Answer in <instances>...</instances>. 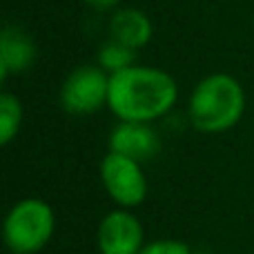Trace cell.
Here are the masks:
<instances>
[{
    "mask_svg": "<svg viewBox=\"0 0 254 254\" xmlns=\"http://www.w3.org/2000/svg\"><path fill=\"white\" fill-rule=\"evenodd\" d=\"M179 98L174 76L156 67L131 65L110 76L107 107L125 123H152L163 119Z\"/></svg>",
    "mask_w": 254,
    "mask_h": 254,
    "instance_id": "cell-1",
    "label": "cell"
},
{
    "mask_svg": "<svg viewBox=\"0 0 254 254\" xmlns=\"http://www.w3.org/2000/svg\"><path fill=\"white\" fill-rule=\"evenodd\" d=\"M246 112V92L234 76L225 71L205 76L190 94L188 119L203 134L232 129Z\"/></svg>",
    "mask_w": 254,
    "mask_h": 254,
    "instance_id": "cell-2",
    "label": "cell"
},
{
    "mask_svg": "<svg viewBox=\"0 0 254 254\" xmlns=\"http://www.w3.org/2000/svg\"><path fill=\"white\" fill-rule=\"evenodd\" d=\"M56 216L49 203L40 198H22L4 219V243L13 254H34L54 237Z\"/></svg>",
    "mask_w": 254,
    "mask_h": 254,
    "instance_id": "cell-3",
    "label": "cell"
},
{
    "mask_svg": "<svg viewBox=\"0 0 254 254\" xmlns=\"http://www.w3.org/2000/svg\"><path fill=\"white\" fill-rule=\"evenodd\" d=\"M110 98V74L98 65H80L61 87V105L67 114H96Z\"/></svg>",
    "mask_w": 254,
    "mask_h": 254,
    "instance_id": "cell-4",
    "label": "cell"
},
{
    "mask_svg": "<svg viewBox=\"0 0 254 254\" xmlns=\"http://www.w3.org/2000/svg\"><path fill=\"white\" fill-rule=\"evenodd\" d=\"M101 181L110 198L123 210L140 205L147 196V179L138 161L110 152L101 161Z\"/></svg>",
    "mask_w": 254,
    "mask_h": 254,
    "instance_id": "cell-5",
    "label": "cell"
},
{
    "mask_svg": "<svg viewBox=\"0 0 254 254\" xmlns=\"http://www.w3.org/2000/svg\"><path fill=\"white\" fill-rule=\"evenodd\" d=\"M96 241L101 254H140L145 248V230L129 210L119 207L103 216Z\"/></svg>",
    "mask_w": 254,
    "mask_h": 254,
    "instance_id": "cell-6",
    "label": "cell"
},
{
    "mask_svg": "<svg viewBox=\"0 0 254 254\" xmlns=\"http://www.w3.org/2000/svg\"><path fill=\"white\" fill-rule=\"evenodd\" d=\"M110 152L123 154L138 163L152 161L161 152V138L149 123H125L121 121L110 134Z\"/></svg>",
    "mask_w": 254,
    "mask_h": 254,
    "instance_id": "cell-7",
    "label": "cell"
},
{
    "mask_svg": "<svg viewBox=\"0 0 254 254\" xmlns=\"http://www.w3.org/2000/svg\"><path fill=\"white\" fill-rule=\"evenodd\" d=\"M36 43L27 31L16 25H4L0 34V80H7L9 74H22L36 63Z\"/></svg>",
    "mask_w": 254,
    "mask_h": 254,
    "instance_id": "cell-8",
    "label": "cell"
},
{
    "mask_svg": "<svg viewBox=\"0 0 254 254\" xmlns=\"http://www.w3.org/2000/svg\"><path fill=\"white\" fill-rule=\"evenodd\" d=\"M110 34L112 40L123 43L125 47L138 52L152 40L154 27L152 20L147 18V13H143L140 9L134 7H125L114 11V16L110 18Z\"/></svg>",
    "mask_w": 254,
    "mask_h": 254,
    "instance_id": "cell-9",
    "label": "cell"
},
{
    "mask_svg": "<svg viewBox=\"0 0 254 254\" xmlns=\"http://www.w3.org/2000/svg\"><path fill=\"white\" fill-rule=\"evenodd\" d=\"M22 123V105L18 101V96L9 92L0 94V143L9 145L16 134L20 131Z\"/></svg>",
    "mask_w": 254,
    "mask_h": 254,
    "instance_id": "cell-10",
    "label": "cell"
},
{
    "mask_svg": "<svg viewBox=\"0 0 254 254\" xmlns=\"http://www.w3.org/2000/svg\"><path fill=\"white\" fill-rule=\"evenodd\" d=\"M136 52L129 47H125L123 43H116V40H110L101 47L98 52V67L105 69L107 74H116V71H123L127 67L134 65Z\"/></svg>",
    "mask_w": 254,
    "mask_h": 254,
    "instance_id": "cell-11",
    "label": "cell"
},
{
    "mask_svg": "<svg viewBox=\"0 0 254 254\" xmlns=\"http://www.w3.org/2000/svg\"><path fill=\"white\" fill-rule=\"evenodd\" d=\"M140 254H192V250L185 243L174 241V239H161V241L145 243Z\"/></svg>",
    "mask_w": 254,
    "mask_h": 254,
    "instance_id": "cell-12",
    "label": "cell"
},
{
    "mask_svg": "<svg viewBox=\"0 0 254 254\" xmlns=\"http://www.w3.org/2000/svg\"><path fill=\"white\" fill-rule=\"evenodd\" d=\"M85 4H89L92 9H98V11H107V9H114L121 0H83Z\"/></svg>",
    "mask_w": 254,
    "mask_h": 254,
    "instance_id": "cell-13",
    "label": "cell"
}]
</instances>
